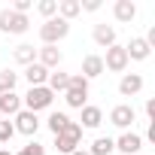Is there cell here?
<instances>
[{
	"label": "cell",
	"instance_id": "1f68e13d",
	"mask_svg": "<svg viewBox=\"0 0 155 155\" xmlns=\"http://www.w3.org/2000/svg\"><path fill=\"white\" fill-rule=\"evenodd\" d=\"M0 155H12V152H9V149H3V146H0Z\"/></svg>",
	"mask_w": 155,
	"mask_h": 155
},
{
	"label": "cell",
	"instance_id": "277c9868",
	"mask_svg": "<svg viewBox=\"0 0 155 155\" xmlns=\"http://www.w3.org/2000/svg\"><path fill=\"white\" fill-rule=\"evenodd\" d=\"M52 101H55V94H52L46 85H37V88H28V94H25V101H21V110L40 113V110H49Z\"/></svg>",
	"mask_w": 155,
	"mask_h": 155
},
{
	"label": "cell",
	"instance_id": "5b68a950",
	"mask_svg": "<svg viewBox=\"0 0 155 155\" xmlns=\"http://www.w3.org/2000/svg\"><path fill=\"white\" fill-rule=\"evenodd\" d=\"M31 21L28 15H18L12 9H0V34H28Z\"/></svg>",
	"mask_w": 155,
	"mask_h": 155
},
{
	"label": "cell",
	"instance_id": "9a60e30c",
	"mask_svg": "<svg viewBox=\"0 0 155 155\" xmlns=\"http://www.w3.org/2000/svg\"><path fill=\"white\" fill-rule=\"evenodd\" d=\"M101 73H104V58L101 55H85L82 58V76L91 82V79H97Z\"/></svg>",
	"mask_w": 155,
	"mask_h": 155
},
{
	"label": "cell",
	"instance_id": "4fadbf2b",
	"mask_svg": "<svg viewBox=\"0 0 155 155\" xmlns=\"http://www.w3.org/2000/svg\"><path fill=\"white\" fill-rule=\"evenodd\" d=\"M125 52H128V61H146L152 49H149V43H146L143 37H134V40L125 46Z\"/></svg>",
	"mask_w": 155,
	"mask_h": 155
},
{
	"label": "cell",
	"instance_id": "7a4b0ae2",
	"mask_svg": "<svg viewBox=\"0 0 155 155\" xmlns=\"http://www.w3.org/2000/svg\"><path fill=\"white\" fill-rule=\"evenodd\" d=\"M67 34H70V21H64V18H46V21L40 25V40H43V46H55V43H61Z\"/></svg>",
	"mask_w": 155,
	"mask_h": 155
},
{
	"label": "cell",
	"instance_id": "7c38bea8",
	"mask_svg": "<svg viewBox=\"0 0 155 155\" xmlns=\"http://www.w3.org/2000/svg\"><path fill=\"white\" fill-rule=\"evenodd\" d=\"M91 37H94V43H97L101 49H110V46H116V28H113V25H94Z\"/></svg>",
	"mask_w": 155,
	"mask_h": 155
},
{
	"label": "cell",
	"instance_id": "7402d4cb",
	"mask_svg": "<svg viewBox=\"0 0 155 155\" xmlns=\"http://www.w3.org/2000/svg\"><path fill=\"white\" fill-rule=\"evenodd\" d=\"M110 152H116L113 137H97V140L91 143V149H88V155H110Z\"/></svg>",
	"mask_w": 155,
	"mask_h": 155
},
{
	"label": "cell",
	"instance_id": "ac0fdd59",
	"mask_svg": "<svg viewBox=\"0 0 155 155\" xmlns=\"http://www.w3.org/2000/svg\"><path fill=\"white\" fill-rule=\"evenodd\" d=\"M113 15H116V21H134L137 18V6L131 3V0H116V6H113Z\"/></svg>",
	"mask_w": 155,
	"mask_h": 155
},
{
	"label": "cell",
	"instance_id": "52a82bcc",
	"mask_svg": "<svg viewBox=\"0 0 155 155\" xmlns=\"http://www.w3.org/2000/svg\"><path fill=\"white\" fill-rule=\"evenodd\" d=\"M12 128H15V134L34 137V134L40 131V119H37V113H28V110H21V113H15V122H12Z\"/></svg>",
	"mask_w": 155,
	"mask_h": 155
},
{
	"label": "cell",
	"instance_id": "8992f818",
	"mask_svg": "<svg viewBox=\"0 0 155 155\" xmlns=\"http://www.w3.org/2000/svg\"><path fill=\"white\" fill-rule=\"evenodd\" d=\"M128 52H125V46H110L107 49V55H104V70H113V73H125L128 70Z\"/></svg>",
	"mask_w": 155,
	"mask_h": 155
},
{
	"label": "cell",
	"instance_id": "e0dca14e",
	"mask_svg": "<svg viewBox=\"0 0 155 155\" xmlns=\"http://www.w3.org/2000/svg\"><path fill=\"white\" fill-rule=\"evenodd\" d=\"M101 125H104V110L85 104V107H82V125H79V128H101Z\"/></svg>",
	"mask_w": 155,
	"mask_h": 155
},
{
	"label": "cell",
	"instance_id": "9c48e42d",
	"mask_svg": "<svg viewBox=\"0 0 155 155\" xmlns=\"http://www.w3.org/2000/svg\"><path fill=\"white\" fill-rule=\"evenodd\" d=\"M134 119H137V113H134L131 104H119V107H113V113H110V122H113L116 128H122V131H128V128L134 125Z\"/></svg>",
	"mask_w": 155,
	"mask_h": 155
},
{
	"label": "cell",
	"instance_id": "f1b7e54d",
	"mask_svg": "<svg viewBox=\"0 0 155 155\" xmlns=\"http://www.w3.org/2000/svg\"><path fill=\"white\" fill-rule=\"evenodd\" d=\"M79 9H85V12H97V9H101V0H85V3H79Z\"/></svg>",
	"mask_w": 155,
	"mask_h": 155
},
{
	"label": "cell",
	"instance_id": "5bb4252c",
	"mask_svg": "<svg viewBox=\"0 0 155 155\" xmlns=\"http://www.w3.org/2000/svg\"><path fill=\"white\" fill-rule=\"evenodd\" d=\"M25 79H28V85L31 88H37V85H46V79H49V70L43 67V64H28L25 67Z\"/></svg>",
	"mask_w": 155,
	"mask_h": 155
},
{
	"label": "cell",
	"instance_id": "2e32d148",
	"mask_svg": "<svg viewBox=\"0 0 155 155\" xmlns=\"http://www.w3.org/2000/svg\"><path fill=\"white\" fill-rule=\"evenodd\" d=\"M21 113V97L15 91H3L0 94V116H15Z\"/></svg>",
	"mask_w": 155,
	"mask_h": 155
},
{
	"label": "cell",
	"instance_id": "44dd1931",
	"mask_svg": "<svg viewBox=\"0 0 155 155\" xmlns=\"http://www.w3.org/2000/svg\"><path fill=\"white\" fill-rule=\"evenodd\" d=\"M12 58H15L18 64H25V67H28V64H34V61H37V49H34V46H28V43H21V46H15Z\"/></svg>",
	"mask_w": 155,
	"mask_h": 155
},
{
	"label": "cell",
	"instance_id": "3957f363",
	"mask_svg": "<svg viewBox=\"0 0 155 155\" xmlns=\"http://www.w3.org/2000/svg\"><path fill=\"white\" fill-rule=\"evenodd\" d=\"M79 140H82V128H79V122H67V128H64L61 134H55V149L64 152V155H70V152L79 149Z\"/></svg>",
	"mask_w": 155,
	"mask_h": 155
},
{
	"label": "cell",
	"instance_id": "d4e9b609",
	"mask_svg": "<svg viewBox=\"0 0 155 155\" xmlns=\"http://www.w3.org/2000/svg\"><path fill=\"white\" fill-rule=\"evenodd\" d=\"M37 12H40L43 18H55V12H58V0H40V3H37Z\"/></svg>",
	"mask_w": 155,
	"mask_h": 155
},
{
	"label": "cell",
	"instance_id": "cb8c5ba5",
	"mask_svg": "<svg viewBox=\"0 0 155 155\" xmlns=\"http://www.w3.org/2000/svg\"><path fill=\"white\" fill-rule=\"evenodd\" d=\"M15 82H18V73L0 70V91H15Z\"/></svg>",
	"mask_w": 155,
	"mask_h": 155
},
{
	"label": "cell",
	"instance_id": "ba28073f",
	"mask_svg": "<svg viewBox=\"0 0 155 155\" xmlns=\"http://www.w3.org/2000/svg\"><path fill=\"white\" fill-rule=\"evenodd\" d=\"M61 61H64V55H61V49H58V46H43V49H37V64H43L49 73H52V70H58V67H61Z\"/></svg>",
	"mask_w": 155,
	"mask_h": 155
},
{
	"label": "cell",
	"instance_id": "6da1fadb",
	"mask_svg": "<svg viewBox=\"0 0 155 155\" xmlns=\"http://www.w3.org/2000/svg\"><path fill=\"white\" fill-rule=\"evenodd\" d=\"M64 101H67V107H73V110H82V107H85V101H88V79H85L82 73H73V76H70L67 91H64Z\"/></svg>",
	"mask_w": 155,
	"mask_h": 155
},
{
	"label": "cell",
	"instance_id": "30bf717a",
	"mask_svg": "<svg viewBox=\"0 0 155 155\" xmlns=\"http://www.w3.org/2000/svg\"><path fill=\"white\" fill-rule=\"evenodd\" d=\"M116 143V149L119 152H125V155H140V149H143V137L140 134H134V131H125L119 140H113Z\"/></svg>",
	"mask_w": 155,
	"mask_h": 155
},
{
	"label": "cell",
	"instance_id": "f546056e",
	"mask_svg": "<svg viewBox=\"0 0 155 155\" xmlns=\"http://www.w3.org/2000/svg\"><path fill=\"white\" fill-rule=\"evenodd\" d=\"M146 116H149V119H152V122H155V101H152V97H149V101H146Z\"/></svg>",
	"mask_w": 155,
	"mask_h": 155
},
{
	"label": "cell",
	"instance_id": "603a6c76",
	"mask_svg": "<svg viewBox=\"0 0 155 155\" xmlns=\"http://www.w3.org/2000/svg\"><path fill=\"white\" fill-rule=\"evenodd\" d=\"M67 122H70V116H67V113H52L46 125H49V131H52V134H61V131L67 128Z\"/></svg>",
	"mask_w": 155,
	"mask_h": 155
},
{
	"label": "cell",
	"instance_id": "83f0119b",
	"mask_svg": "<svg viewBox=\"0 0 155 155\" xmlns=\"http://www.w3.org/2000/svg\"><path fill=\"white\" fill-rule=\"evenodd\" d=\"M34 6V0H15V3H12V12H18V15H25L28 9Z\"/></svg>",
	"mask_w": 155,
	"mask_h": 155
},
{
	"label": "cell",
	"instance_id": "4316f807",
	"mask_svg": "<svg viewBox=\"0 0 155 155\" xmlns=\"http://www.w3.org/2000/svg\"><path fill=\"white\" fill-rule=\"evenodd\" d=\"M15 137V128H12V122L6 119V122H0V143H9Z\"/></svg>",
	"mask_w": 155,
	"mask_h": 155
},
{
	"label": "cell",
	"instance_id": "d6986e66",
	"mask_svg": "<svg viewBox=\"0 0 155 155\" xmlns=\"http://www.w3.org/2000/svg\"><path fill=\"white\" fill-rule=\"evenodd\" d=\"M67 82H70V73H64V70H55V73H49V79H46V88L55 94V91H67Z\"/></svg>",
	"mask_w": 155,
	"mask_h": 155
},
{
	"label": "cell",
	"instance_id": "8fae6325",
	"mask_svg": "<svg viewBox=\"0 0 155 155\" xmlns=\"http://www.w3.org/2000/svg\"><path fill=\"white\" fill-rule=\"evenodd\" d=\"M143 91V76L140 73H125L122 76V82H119V94L122 97H134Z\"/></svg>",
	"mask_w": 155,
	"mask_h": 155
},
{
	"label": "cell",
	"instance_id": "4dcf8cb0",
	"mask_svg": "<svg viewBox=\"0 0 155 155\" xmlns=\"http://www.w3.org/2000/svg\"><path fill=\"white\" fill-rule=\"evenodd\" d=\"M70 155H88V152H85V149H76V152H70Z\"/></svg>",
	"mask_w": 155,
	"mask_h": 155
},
{
	"label": "cell",
	"instance_id": "484cf974",
	"mask_svg": "<svg viewBox=\"0 0 155 155\" xmlns=\"http://www.w3.org/2000/svg\"><path fill=\"white\" fill-rule=\"evenodd\" d=\"M12 155H46V146H40L37 140H31L28 146H21L18 152H12Z\"/></svg>",
	"mask_w": 155,
	"mask_h": 155
},
{
	"label": "cell",
	"instance_id": "ffe728a7",
	"mask_svg": "<svg viewBox=\"0 0 155 155\" xmlns=\"http://www.w3.org/2000/svg\"><path fill=\"white\" fill-rule=\"evenodd\" d=\"M82 9H79V0H58V18H64V21H70V18H76Z\"/></svg>",
	"mask_w": 155,
	"mask_h": 155
},
{
	"label": "cell",
	"instance_id": "d6a6232c",
	"mask_svg": "<svg viewBox=\"0 0 155 155\" xmlns=\"http://www.w3.org/2000/svg\"><path fill=\"white\" fill-rule=\"evenodd\" d=\"M0 94H3V91H0Z\"/></svg>",
	"mask_w": 155,
	"mask_h": 155
}]
</instances>
